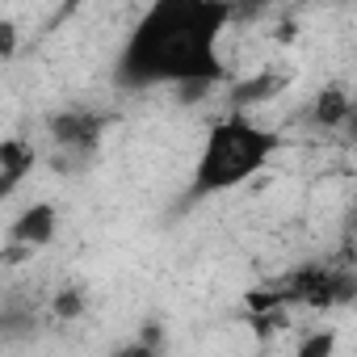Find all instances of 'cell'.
Segmentation results:
<instances>
[{
    "mask_svg": "<svg viewBox=\"0 0 357 357\" xmlns=\"http://www.w3.org/2000/svg\"><path fill=\"white\" fill-rule=\"evenodd\" d=\"M51 139L68 151H93L101 139V118L89 109H68V114L51 118Z\"/></svg>",
    "mask_w": 357,
    "mask_h": 357,
    "instance_id": "8992f818",
    "label": "cell"
},
{
    "mask_svg": "<svg viewBox=\"0 0 357 357\" xmlns=\"http://www.w3.org/2000/svg\"><path fill=\"white\" fill-rule=\"evenodd\" d=\"M273 151H278L273 130H265L244 109L223 114L202 135V151L194 160V194L211 198V194H231V190L248 185L252 176L273 160Z\"/></svg>",
    "mask_w": 357,
    "mask_h": 357,
    "instance_id": "7a4b0ae2",
    "label": "cell"
},
{
    "mask_svg": "<svg viewBox=\"0 0 357 357\" xmlns=\"http://www.w3.org/2000/svg\"><path fill=\"white\" fill-rule=\"evenodd\" d=\"M38 151L26 135H5L0 139V198H13L22 190V181L34 172Z\"/></svg>",
    "mask_w": 357,
    "mask_h": 357,
    "instance_id": "5b68a950",
    "label": "cell"
},
{
    "mask_svg": "<svg viewBox=\"0 0 357 357\" xmlns=\"http://www.w3.org/2000/svg\"><path fill=\"white\" fill-rule=\"evenodd\" d=\"M311 118L324 130H344L357 122V101H353V84L328 80L315 97H311Z\"/></svg>",
    "mask_w": 357,
    "mask_h": 357,
    "instance_id": "277c9868",
    "label": "cell"
},
{
    "mask_svg": "<svg viewBox=\"0 0 357 357\" xmlns=\"http://www.w3.org/2000/svg\"><path fill=\"white\" fill-rule=\"evenodd\" d=\"M160 353H164V344H151V340L135 336V340H126L122 349H114L109 357H160Z\"/></svg>",
    "mask_w": 357,
    "mask_h": 357,
    "instance_id": "8fae6325",
    "label": "cell"
},
{
    "mask_svg": "<svg viewBox=\"0 0 357 357\" xmlns=\"http://www.w3.org/2000/svg\"><path fill=\"white\" fill-rule=\"evenodd\" d=\"M55 236H59V206L55 202H30L9 223V248L38 252V248H51Z\"/></svg>",
    "mask_w": 357,
    "mask_h": 357,
    "instance_id": "3957f363",
    "label": "cell"
},
{
    "mask_svg": "<svg viewBox=\"0 0 357 357\" xmlns=\"http://www.w3.org/2000/svg\"><path fill=\"white\" fill-rule=\"evenodd\" d=\"M17 43H22V30L9 13H0V63H13L17 59Z\"/></svg>",
    "mask_w": 357,
    "mask_h": 357,
    "instance_id": "30bf717a",
    "label": "cell"
},
{
    "mask_svg": "<svg viewBox=\"0 0 357 357\" xmlns=\"http://www.w3.org/2000/svg\"><path fill=\"white\" fill-rule=\"evenodd\" d=\"M51 311H55L59 319H80V315L89 311V294H84L76 282H68V286H59V290H55Z\"/></svg>",
    "mask_w": 357,
    "mask_h": 357,
    "instance_id": "ba28073f",
    "label": "cell"
},
{
    "mask_svg": "<svg viewBox=\"0 0 357 357\" xmlns=\"http://www.w3.org/2000/svg\"><path fill=\"white\" fill-rule=\"evenodd\" d=\"M282 89V80L278 76H269V72H261L252 84H240L236 93H231V101H236V114H240V105H252L257 97H269V93H278Z\"/></svg>",
    "mask_w": 357,
    "mask_h": 357,
    "instance_id": "9c48e42d",
    "label": "cell"
},
{
    "mask_svg": "<svg viewBox=\"0 0 357 357\" xmlns=\"http://www.w3.org/2000/svg\"><path fill=\"white\" fill-rule=\"evenodd\" d=\"M236 13L211 0H160L126 38L122 80L126 84H202L223 76L219 43Z\"/></svg>",
    "mask_w": 357,
    "mask_h": 357,
    "instance_id": "6da1fadb",
    "label": "cell"
},
{
    "mask_svg": "<svg viewBox=\"0 0 357 357\" xmlns=\"http://www.w3.org/2000/svg\"><path fill=\"white\" fill-rule=\"evenodd\" d=\"M353 101H357V63H353Z\"/></svg>",
    "mask_w": 357,
    "mask_h": 357,
    "instance_id": "7c38bea8",
    "label": "cell"
},
{
    "mask_svg": "<svg viewBox=\"0 0 357 357\" xmlns=\"http://www.w3.org/2000/svg\"><path fill=\"white\" fill-rule=\"evenodd\" d=\"M336 349H340V332L336 328H315L298 340L294 357H336Z\"/></svg>",
    "mask_w": 357,
    "mask_h": 357,
    "instance_id": "52a82bcc",
    "label": "cell"
}]
</instances>
